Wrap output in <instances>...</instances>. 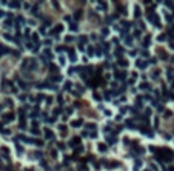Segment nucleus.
Here are the masks:
<instances>
[{
    "mask_svg": "<svg viewBox=\"0 0 174 171\" xmlns=\"http://www.w3.org/2000/svg\"><path fill=\"white\" fill-rule=\"evenodd\" d=\"M168 169H169V171H174V166H169Z\"/></svg>",
    "mask_w": 174,
    "mask_h": 171,
    "instance_id": "nucleus-46",
    "label": "nucleus"
},
{
    "mask_svg": "<svg viewBox=\"0 0 174 171\" xmlns=\"http://www.w3.org/2000/svg\"><path fill=\"white\" fill-rule=\"evenodd\" d=\"M80 17H82V11H77V12L74 14V20H79Z\"/></svg>",
    "mask_w": 174,
    "mask_h": 171,
    "instance_id": "nucleus-21",
    "label": "nucleus"
},
{
    "mask_svg": "<svg viewBox=\"0 0 174 171\" xmlns=\"http://www.w3.org/2000/svg\"><path fill=\"white\" fill-rule=\"evenodd\" d=\"M97 6L100 8V11H106V8H108V5H106L105 2H99V3H97Z\"/></svg>",
    "mask_w": 174,
    "mask_h": 171,
    "instance_id": "nucleus-13",
    "label": "nucleus"
},
{
    "mask_svg": "<svg viewBox=\"0 0 174 171\" xmlns=\"http://www.w3.org/2000/svg\"><path fill=\"white\" fill-rule=\"evenodd\" d=\"M65 89H71V82H66L65 83Z\"/></svg>",
    "mask_w": 174,
    "mask_h": 171,
    "instance_id": "nucleus-37",
    "label": "nucleus"
},
{
    "mask_svg": "<svg viewBox=\"0 0 174 171\" xmlns=\"http://www.w3.org/2000/svg\"><path fill=\"white\" fill-rule=\"evenodd\" d=\"M79 145H80V137L79 136H75V137H72L69 140V146H72V148L74 146H79Z\"/></svg>",
    "mask_w": 174,
    "mask_h": 171,
    "instance_id": "nucleus-3",
    "label": "nucleus"
},
{
    "mask_svg": "<svg viewBox=\"0 0 174 171\" xmlns=\"http://www.w3.org/2000/svg\"><path fill=\"white\" fill-rule=\"evenodd\" d=\"M157 40H159V42H163V40H166V35H159V37H157Z\"/></svg>",
    "mask_w": 174,
    "mask_h": 171,
    "instance_id": "nucleus-28",
    "label": "nucleus"
},
{
    "mask_svg": "<svg viewBox=\"0 0 174 171\" xmlns=\"http://www.w3.org/2000/svg\"><path fill=\"white\" fill-rule=\"evenodd\" d=\"M128 111V106H123V108H120V112L123 114V112H126Z\"/></svg>",
    "mask_w": 174,
    "mask_h": 171,
    "instance_id": "nucleus-42",
    "label": "nucleus"
},
{
    "mask_svg": "<svg viewBox=\"0 0 174 171\" xmlns=\"http://www.w3.org/2000/svg\"><path fill=\"white\" fill-rule=\"evenodd\" d=\"M31 134L37 136V134H40V131H38V128H37V129H35V128H32V129H31Z\"/></svg>",
    "mask_w": 174,
    "mask_h": 171,
    "instance_id": "nucleus-23",
    "label": "nucleus"
},
{
    "mask_svg": "<svg viewBox=\"0 0 174 171\" xmlns=\"http://www.w3.org/2000/svg\"><path fill=\"white\" fill-rule=\"evenodd\" d=\"M82 125H83V120H82V119L72 120V122H71V126H72V128H79V126H82Z\"/></svg>",
    "mask_w": 174,
    "mask_h": 171,
    "instance_id": "nucleus-8",
    "label": "nucleus"
},
{
    "mask_svg": "<svg viewBox=\"0 0 174 171\" xmlns=\"http://www.w3.org/2000/svg\"><path fill=\"white\" fill-rule=\"evenodd\" d=\"M82 151H83V146H82V145H79V146H75V148H74V153H75V154L82 153Z\"/></svg>",
    "mask_w": 174,
    "mask_h": 171,
    "instance_id": "nucleus-17",
    "label": "nucleus"
},
{
    "mask_svg": "<svg viewBox=\"0 0 174 171\" xmlns=\"http://www.w3.org/2000/svg\"><path fill=\"white\" fill-rule=\"evenodd\" d=\"M149 43H151V37L148 35V37H145V39H143V46H145V48H148V46H149Z\"/></svg>",
    "mask_w": 174,
    "mask_h": 171,
    "instance_id": "nucleus-14",
    "label": "nucleus"
},
{
    "mask_svg": "<svg viewBox=\"0 0 174 171\" xmlns=\"http://www.w3.org/2000/svg\"><path fill=\"white\" fill-rule=\"evenodd\" d=\"M2 15H3V12H0V17H2Z\"/></svg>",
    "mask_w": 174,
    "mask_h": 171,
    "instance_id": "nucleus-48",
    "label": "nucleus"
},
{
    "mask_svg": "<svg viewBox=\"0 0 174 171\" xmlns=\"http://www.w3.org/2000/svg\"><path fill=\"white\" fill-rule=\"evenodd\" d=\"M68 57H69L71 62H77V54H75V51L69 49V51H68Z\"/></svg>",
    "mask_w": 174,
    "mask_h": 171,
    "instance_id": "nucleus-6",
    "label": "nucleus"
},
{
    "mask_svg": "<svg viewBox=\"0 0 174 171\" xmlns=\"http://www.w3.org/2000/svg\"><path fill=\"white\" fill-rule=\"evenodd\" d=\"M57 148H59V149H65V145H63V143H59V145H57Z\"/></svg>",
    "mask_w": 174,
    "mask_h": 171,
    "instance_id": "nucleus-43",
    "label": "nucleus"
},
{
    "mask_svg": "<svg viewBox=\"0 0 174 171\" xmlns=\"http://www.w3.org/2000/svg\"><path fill=\"white\" fill-rule=\"evenodd\" d=\"M108 32H109L108 28H103V29H102V34H103V35H108Z\"/></svg>",
    "mask_w": 174,
    "mask_h": 171,
    "instance_id": "nucleus-36",
    "label": "nucleus"
},
{
    "mask_svg": "<svg viewBox=\"0 0 174 171\" xmlns=\"http://www.w3.org/2000/svg\"><path fill=\"white\" fill-rule=\"evenodd\" d=\"M49 68L52 69V72H57V66H55V65H52V63H49Z\"/></svg>",
    "mask_w": 174,
    "mask_h": 171,
    "instance_id": "nucleus-29",
    "label": "nucleus"
},
{
    "mask_svg": "<svg viewBox=\"0 0 174 171\" xmlns=\"http://www.w3.org/2000/svg\"><path fill=\"white\" fill-rule=\"evenodd\" d=\"M123 37H125V43H126V45L129 46V45L132 43V39H131V37H129V35H123Z\"/></svg>",
    "mask_w": 174,
    "mask_h": 171,
    "instance_id": "nucleus-18",
    "label": "nucleus"
},
{
    "mask_svg": "<svg viewBox=\"0 0 174 171\" xmlns=\"http://www.w3.org/2000/svg\"><path fill=\"white\" fill-rule=\"evenodd\" d=\"M86 128L88 129H95V125L94 123H86Z\"/></svg>",
    "mask_w": 174,
    "mask_h": 171,
    "instance_id": "nucleus-25",
    "label": "nucleus"
},
{
    "mask_svg": "<svg viewBox=\"0 0 174 171\" xmlns=\"http://www.w3.org/2000/svg\"><path fill=\"white\" fill-rule=\"evenodd\" d=\"M8 52H11V51H9L5 45H0V57H2L3 54H8Z\"/></svg>",
    "mask_w": 174,
    "mask_h": 171,
    "instance_id": "nucleus-10",
    "label": "nucleus"
},
{
    "mask_svg": "<svg viewBox=\"0 0 174 171\" xmlns=\"http://www.w3.org/2000/svg\"><path fill=\"white\" fill-rule=\"evenodd\" d=\"M115 77H119V79H125L126 77V72L123 71V72H115Z\"/></svg>",
    "mask_w": 174,
    "mask_h": 171,
    "instance_id": "nucleus-16",
    "label": "nucleus"
},
{
    "mask_svg": "<svg viewBox=\"0 0 174 171\" xmlns=\"http://www.w3.org/2000/svg\"><path fill=\"white\" fill-rule=\"evenodd\" d=\"M159 55H162V57H163V60H166V57H168L165 51H160V52H159Z\"/></svg>",
    "mask_w": 174,
    "mask_h": 171,
    "instance_id": "nucleus-27",
    "label": "nucleus"
},
{
    "mask_svg": "<svg viewBox=\"0 0 174 171\" xmlns=\"http://www.w3.org/2000/svg\"><path fill=\"white\" fill-rule=\"evenodd\" d=\"M49 80H52V82H60V80H62V75H51Z\"/></svg>",
    "mask_w": 174,
    "mask_h": 171,
    "instance_id": "nucleus-15",
    "label": "nucleus"
},
{
    "mask_svg": "<svg viewBox=\"0 0 174 171\" xmlns=\"http://www.w3.org/2000/svg\"><path fill=\"white\" fill-rule=\"evenodd\" d=\"M43 132H45V137H46V139H49V140H51V139H54V132H52L51 129L45 128V131H43Z\"/></svg>",
    "mask_w": 174,
    "mask_h": 171,
    "instance_id": "nucleus-7",
    "label": "nucleus"
},
{
    "mask_svg": "<svg viewBox=\"0 0 174 171\" xmlns=\"http://www.w3.org/2000/svg\"><path fill=\"white\" fill-rule=\"evenodd\" d=\"M34 143H35L37 146H43V142H42V140H35Z\"/></svg>",
    "mask_w": 174,
    "mask_h": 171,
    "instance_id": "nucleus-33",
    "label": "nucleus"
},
{
    "mask_svg": "<svg viewBox=\"0 0 174 171\" xmlns=\"http://www.w3.org/2000/svg\"><path fill=\"white\" fill-rule=\"evenodd\" d=\"M32 40H34V42H35V43L38 45V35H37V32H35V34L32 35Z\"/></svg>",
    "mask_w": 174,
    "mask_h": 171,
    "instance_id": "nucleus-26",
    "label": "nucleus"
},
{
    "mask_svg": "<svg viewBox=\"0 0 174 171\" xmlns=\"http://www.w3.org/2000/svg\"><path fill=\"white\" fill-rule=\"evenodd\" d=\"M97 149L100 151V153H106V151H108V146H106V143H99V145H97Z\"/></svg>",
    "mask_w": 174,
    "mask_h": 171,
    "instance_id": "nucleus-9",
    "label": "nucleus"
},
{
    "mask_svg": "<svg viewBox=\"0 0 174 171\" xmlns=\"http://www.w3.org/2000/svg\"><path fill=\"white\" fill-rule=\"evenodd\" d=\"M140 88H142V89H146V88H149V85H146V83H142V85H140Z\"/></svg>",
    "mask_w": 174,
    "mask_h": 171,
    "instance_id": "nucleus-41",
    "label": "nucleus"
},
{
    "mask_svg": "<svg viewBox=\"0 0 174 171\" xmlns=\"http://www.w3.org/2000/svg\"><path fill=\"white\" fill-rule=\"evenodd\" d=\"M171 86H172V91H174V80H172V83H171Z\"/></svg>",
    "mask_w": 174,
    "mask_h": 171,
    "instance_id": "nucleus-47",
    "label": "nucleus"
},
{
    "mask_svg": "<svg viewBox=\"0 0 174 171\" xmlns=\"http://www.w3.org/2000/svg\"><path fill=\"white\" fill-rule=\"evenodd\" d=\"M171 116H172L171 111H165V117H171Z\"/></svg>",
    "mask_w": 174,
    "mask_h": 171,
    "instance_id": "nucleus-39",
    "label": "nucleus"
},
{
    "mask_svg": "<svg viewBox=\"0 0 174 171\" xmlns=\"http://www.w3.org/2000/svg\"><path fill=\"white\" fill-rule=\"evenodd\" d=\"M156 159L159 160V162H169V160H172L174 159V153L171 149H168V148H162V149H159V151H156Z\"/></svg>",
    "mask_w": 174,
    "mask_h": 171,
    "instance_id": "nucleus-1",
    "label": "nucleus"
},
{
    "mask_svg": "<svg viewBox=\"0 0 174 171\" xmlns=\"http://www.w3.org/2000/svg\"><path fill=\"white\" fill-rule=\"evenodd\" d=\"M0 111H2V106H0Z\"/></svg>",
    "mask_w": 174,
    "mask_h": 171,
    "instance_id": "nucleus-49",
    "label": "nucleus"
},
{
    "mask_svg": "<svg viewBox=\"0 0 174 171\" xmlns=\"http://www.w3.org/2000/svg\"><path fill=\"white\" fill-rule=\"evenodd\" d=\"M122 52H123V49H122V48H117V49H115V55H120Z\"/></svg>",
    "mask_w": 174,
    "mask_h": 171,
    "instance_id": "nucleus-31",
    "label": "nucleus"
},
{
    "mask_svg": "<svg viewBox=\"0 0 174 171\" xmlns=\"http://www.w3.org/2000/svg\"><path fill=\"white\" fill-rule=\"evenodd\" d=\"M45 57H48V59L51 60V59H52V52H51L49 49H45Z\"/></svg>",
    "mask_w": 174,
    "mask_h": 171,
    "instance_id": "nucleus-20",
    "label": "nucleus"
},
{
    "mask_svg": "<svg viewBox=\"0 0 174 171\" xmlns=\"http://www.w3.org/2000/svg\"><path fill=\"white\" fill-rule=\"evenodd\" d=\"M157 109H159V111H160V112H163V111H165V106H163V105H160V106H159V108H157Z\"/></svg>",
    "mask_w": 174,
    "mask_h": 171,
    "instance_id": "nucleus-44",
    "label": "nucleus"
},
{
    "mask_svg": "<svg viewBox=\"0 0 174 171\" xmlns=\"http://www.w3.org/2000/svg\"><path fill=\"white\" fill-rule=\"evenodd\" d=\"M140 14H142V12H140V9H139V8H136V11H134V17L139 18V17H140Z\"/></svg>",
    "mask_w": 174,
    "mask_h": 171,
    "instance_id": "nucleus-22",
    "label": "nucleus"
},
{
    "mask_svg": "<svg viewBox=\"0 0 174 171\" xmlns=\"http://www.w3.org/2000/svg\"><path fill=\"white\" fill-rule=\"evenodd\" d=\"M69 28H71V31H75V29H77V25H75V23H71Z\"/></svg>",
    "mask_w": 174,
    "mask_h": 171,
    "instance_id": "nucleus-35",
    "label": "nucleus"
},
{
    "mask_svg": "<svg viewBox=\"0 0 174 171\" xmlns=\"http://www.w3.org/2000/svg\"><path fill=\"white\" fill-rule=\"evenodd\" d=\"M95 54H97V55H102V48H97V49H95Z\"/></svg>",
    "mask_w": 174,
    "mask_h": 171,
    "instance_id": "nucleus-40",
    "label": "nucleus"
},
{
    "mask_svg": "<svg viewBox=\"0 0 174 171\" xmlns=\"http://www.w3.org/2000/svg\"><path fill=\"white\" fill-rule=\"evenodd\" d=\"M65 40H66V42H72V40H74V37H71V35H68V37H65Z\"/></svg>",
    "mask_w": 174,
    "mask_h": 171,
    "instance_id": "nucleus-34",
    "label": "nucleus"
},
{
    "mask_svg": "<svg viewBox=\"0 0 174 171\" xmlns=\"http://www.w3.org/2000/svg\"><path fill=\"white\" fill-rule=\"evenodd\" d=\"M11 8H20V3H18V2H9L8 3Z\"/></svg>",
    "mask_w": 174,
    "mask_h": 171,
    "instance_id": "nucleus-19",
    "label": "nucleus"
},
{
    "mask_svg": "<svg viewBox=\"0 0 174 171\" xmlns=\"http://www.w3.org/2000/svg\"><path fill=\"white\" fill-rule=\"evenodd\" d=\"M14 112H6V114H3V122H12L14 120Z\"/></svg>",
    "mask_w": 174,
    "mask_h": 171,
    "instance_id": "nucleus-5",
    "label": "nucleus"
},
{
    "mask_svg": "<svg viewBox=\"0 0 174 171\" xmlns=\"http://www.w3.org/2000/svg\"><path fill=\"white\" fill-rule=\"evenodd\" d=\"M62 31H63V25H57V26H54V28L49 31V34L54 35V34H59V32H62Z\"/></svg>",
    "mask_w": 174,
    "mask_h": 171,
    "instance_id": "nucleus-4",
    "label": "nucleus"
},
{
    "mask_svg": "<svg viewBox=\"0 0 174 171\" xmlns=\"http://www.w3.org/2000/svg\"><path fill=\"white\" fill-rule=\"evenodd\" d=\"M117 63H119L120 66H123V68H126V66L129 65V63H128V60H125V59H119V60H117Z\"/></svg>",
    "mask_w": 174,
    "mask_h": 171,
    "instance_id": "nucleus-11",
    "label": "nucleus"
},
{
    "mask_svg": "<svg viewBox=\"0 0 174 171\" xmlns=\"http://www.w3.org/2000/svg\"><path fill=\"white\" fill-rule=\"evenodd\" d=\"M59 62H60V65L63 66V65H65V57H62V55H60V57H59Z\"/></svg>",
    "mask_w": 174,
    "mask_h": 171,
    "instance_id": "nucleus-32",
    "label": "nucleus"
},
{
    "mask_svg": "<svg viewBox=\"0 0 174 171\" xmlns=\"http://www.w3.org/2000/svg\"><path fill=\"white\" fill-rule=\"evenodd\" d=\"M136 65H137L139 68H142V69H143V68H146V66H148V62H142V60H137V62H136Z\"/></svg>",
    "mask_w": 174,
    "mask_h": 171,
    "instance_id": "nucleus-12",
    "label": "nucleus"
},
{
    "mask_svg": "<svg viewBox=\"0 0 174 171\" xmlns=\"http://www.w3.org/2000/svg\"><path fill=\"white\" fill-rule=\"evenodd\" d=\"M59 129H60V131H63V132H65V131H66V126H65V125H59Z\"/></svg>",
    "mask_w": 174,
    "mask_h": 171,
    "instance_id": "nucleus-38",
    "label": "nucleus"
},
{
    "mask_svg": "<svg viewBox=\"0 0 174 171\" xmlns=\"http://www.w3.org/2000/svg\"><path fill=\"white\" fill-rule=\"evenodd\" d=\"M134 37H137V39H139V37H140V29H134V34H132Z\"/></svg>",
    "mask_w": 174,
    "mask_h": 171,
    "instance_id": "nucleus-24",
    "label": "nucleus"
},
{
    "mask_svg": "<svg viewBox=\"0 0 174 171\" xmlns=\"http://www.w3.org/2000/svg\"><path fill=\"white\" fill-rule=\"evenodd\" d=\"M85 42H88V39H86V37H80V46H82V43H85Z\"/></svg>",
    "mask_w": 174,
    "mask_h": 171,
    "instance_id": "nucleus-30",
    "label": "nucleus"
},
{
    "mask_svg": "<svg viewBox=\"0 0 174 171\" xmlns=\"http://www.w3.org/2000/svg\"><path fill=\"white\" fill-rule=\"evenodd\" d=\"M22 68L25 71H34L37 68V60L35 59H25L22 63Z\"/></svg>",
    "mask_w": 174,
    "mask_h": 171,
    "instance_id": "nucleus-2",
    "label": "nucleus"
},
{
    "mask_svg": "<svg viewBox=\"0 0 174 171\" xmlns=\"http://www.w3.org/2000/svg\"><path fill=\"white\" fill-rule=\"evenodd\" d=\"M169 99H171V100H174V92H172V91L169 92Z\"/></svg>",
    "mask_w": 174,
    "mask_h": 171,
    "instance_id": "nucleus-45",
    "label": "nucleus"
}]
</instances>
